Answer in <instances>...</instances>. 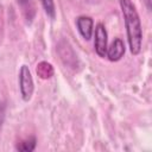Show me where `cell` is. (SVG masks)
Returning a JSON list of instances; mask_svg holds the SVG:
<instances>
[{
    "label": "cell",
    "instance_id": "6da1fadb",
    "mask_svg": "<svg viewBox=\"0 0 152 152\" xmlns=\"http://www.w3.org/2000/svg\"><path fill=\"white\" fill-rule=\"evenodd\" d=\"M120 7L126 25L129 50L133 55H138L141 50L142 43V30L139 14L131 0H120Z\"/></svg>",
    "mask_w": 152,
    "mask_h": 152
},
{
    "label": "cell",
    "instance_id": "7a4b0ae2",
    "mask_svg": "<svg viewBox=\"0 0 152 152\" xmlns=\"http://www.w3.org/2000/svg\"><path fill=\"white\" fill-rule=\"evenodd\" d=\"M19 88L24 101H28L33 94V80L27 65H21L19 72Z\"/></svg>",
    "mask_w": 152,
    "mask_h": 152
},
{
    "label": "cell",
    "instance_id": "3957f363",
    "mask_svg": "<svg viewBox=\"0 0 152 152\" xmlns=\"http://www.w3.org/2000/svg\"><path fill=\"white\" fill-rule=\"evenodd\" d=\"M95 51L100 57H104L107 52V31L102 24H97L95 27Z\"/></svg>",
    "mask_w": 152,
    "mask_h": 152
},
{
    "label": "cell",
    "instance_id": "277c9868",
    "mask_svg": "<svg viewBox=\"0 0 152 152\" xmlns=\"http://www.w3.org/2000/svg\"><path fill=\"white\" fill-rule=\"evenodd\" d=\"M125 53V44L120 38H115L112 44L109 45V48H107V52L106 56L108 57L109 61L112 62H116L119 61Z\"/></svg>",
    "mask_w": 152,
    "mask_h": 152
},
{
    "label": "cell",
    "instance_id": "5b68a950",
    "mask_svg": "<svg viewBox=\"0 0 152 152\" xmlns=\"http://www.w3.org/2000/svg\"><path fill=\"white\" fill-rule=\"evenodd\" d=\"M76 25H77V28H78V32L81 33V36L88 40L91 38V34H93V25H94V21L90 17H78L77 20H76Z\"/></svg>",
    "mask_w": 152,
    "mask_h": 152
},
{
    "label": "cell",
    "instance_id": "8992f818",
    "mask_svg": "<svg viewBox=\"0 0 152 152\" xmlns=\"http://www.w3.org/2000/svg\"><path fill=\"white\" fill-rule=\"evenodd\" d=\"M36 72H37V75H38L42 80H48V78H50L51 76H53L55 70H53V66H52L50 63L43 61V62H39V63L37 64Z\"/></svg>",
    "mask_w": 152,
    "mask_h": 152
},
{
    "label": "cell",
    "instance_id": "52a82bcc",
    "mask_svg": "<svg viewBox=\"0 0 152 152\" xmlns=\"http://www.w3.org/2000/svg\"><path fill=\"white\" fill-rule=\"evenodd\" d=\"M36 144H37L36 138L34 137H30V138L24 139L20 142H18L15 148L18 151H21V152H31V151H33L36 148Z\"/></svg>",
    "mask_w": 152,
    "mask_h": 152
},
{
    "label": "cell",
    "instance_id": "ba28073f",
    "mask_svg": "<svg viewBox=\"0 0 152 152\" xmlns=\"http://www.w3.org/2000/svg\"><path fill=\"white\" fill-rule=\"evenodd\" d=\"M42 5H43V8L45 10V13L50 17V18H55L56 15V10H55V4H53V0H40Z\"/></svg>",
    "mask_w": 152,
    "mask_h": 152
},
{
    "label": "cell",
    "instance_id": "9c48e42d",
    "mask_svg": "<svg viewBox=\"0 0 152 152\" xmlns=\"http://www.w3.org/2000/svg\"><path fill=\"white\" fill-rule=\"evenodd\" d=\"M4 27H5V23H4V11H2V6H0V44H1L2 37H4Z\"/></svg>",
    "mask_w": 152,
    "mask_h": 152
},
{
    "label": "cell",
    "instance_id": "30bf717a",
    "mask_svg": "<svg viewBox=\"0 0 152 152\" xmlns=\"http://www.w3.org/2000/svg\"><path fill=\"white\" fill-rule=\"evenodd\" d=\"M5 113H6V104L4 101H0V128L5 120Z\"/></svg>",
    "mask_w": 152,
    "mask_h": 152
},
{
    "label": "cell",
    "instance_id": "8fae6325",
    "mask_svg": "<svg viewBox=\"0 0 152 152\" xmlns=\"http://www.w3.org/2000/svg\"><path fill=\"white\" fill-rule=\"evenodd\" d=\"M30 0H18V2H20L21 5H25V4H27Z\"/></svg>",
    "mask_w": 152,
    "mask_h": 152
},
{
    "label": "cell",
    "instance_id": "7c38bea8",
    "mask_svg": "<svg viewBox=\"0 0 152 152\" xmlns=\"http://www.w3.org/2000/svg\"><path fill=\"white\" fill-rule=\"evenodd\" d=\"M146 5H147V8L151 10V0H146Z\"/></svg>",
    "mask_w": 152,
    "mask_h": 152
}]
</instances>
